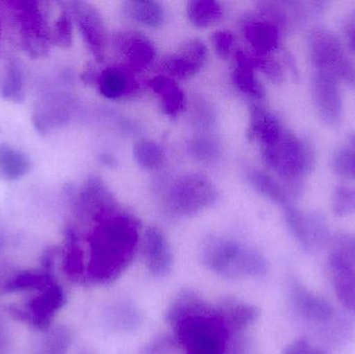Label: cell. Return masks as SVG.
Here are the masks:
<instances>
[{
  "mask_svg": "<svg viewBox=\"0 0 355 354\" xmlns=\"http://www.w3.org/2000/svg\"><path fill=\"white\" fill-rule=\"evenodd\" d=\"M97 222L89 241V278L96 284H110L135 260L141 243L139 224L118 210Z\"/></svg>",
  "mask_w": 355,
  "mask_h": 354,
  "instance_id": "cell-1",
  "label": "cell"
},
{
  "mask_svg": "<svg viewBox=\"0 0 355 354\" xmlns=\"http://www.w3.org/2000/svg\"><path fill=\"white\" fill-rule=\"evenodd\" d=\"M261 149L265 163L277 172L290 199L300 197L304 193V178L314 168L312 148L286 129L279 141Z\"/></svg>",
  "mask_w": 355,
  "mask_h": 354,
  "instance_id": "cell-2",
  "label": "cell"
},
{
  "mask_svg": "<svg viewBox=\"0 0 355 354\" xmlns=\"http://www.w3.org/2000/svg\"><path fill=\"white\" fill-rule=\"evenodd\" d=\"M205 265L225 278H260L268 272L266 258L254 249L223 237H212L202 251Z\"/></svg>",
  "mask_w": 355,
  "mask_h": 354,
  "instance_id": "cell-3",
  "label": "cell"
},
{
  "mask_svg": "<svg viewBox=\"0 0 355 354\" xmlns=\"http://www.w3.org/2000/svg\"><path fill=\"white\" fill-rule=\"evenodd\" d=\"M174 330L184 354H227L229 351L232 334L213 310L181 322Z\"/></svg>",
  "mask_w": 355,
  "mask_h": 354,
  "instance_id": "cell-4",
  "label": "cell"
},
{
  "mask_svg": "<svg viewBox=\"0 0 355 354\" xmlns=\"http://www.w3.org/2000/svg\"><path fill=\"white\" fill-rule=\"evenodd\" d=\"M218 199L213 183L202 175L188 174L180 177L166 195V209L180 218L193 216L212 206Z\"/></svg>",
  "mask_w": 355,
  "mask_h": 354,
  "instance_id": "cell-5",
  "label": "cell"
},
{
  "mask_svg": "<svg viewBox=\"0 0 355 354\" xmlns=\"http://www.w3.org/2000/svg\"><path fill=\"white\" fill-rule=\"evenodd\" d=\"M311 60L318 72L329 73L339 81L355 85V66L331 31L317 28L309 37Z\"/></svg>",
  "mask_w": 355,
  "mask_h": 354,
  "instance_id": "cell-6",
  "label": "cell"
},
{
  "mask_svg": "<svg viewBox=\"0 0 355 354\" xmlns=\"http://www.w3.org/2000/svg\"><path fill=\"white\" fill-rule=\"evenodd\" d=\"M284 215L290 233L304 251L317 253L329 245L331 234L323 214L316 211L304 213L289 204L284 207Z\"/></svg>",
  "mask_w": 355,
  "mask_h": 354,
  "instance_id": "cell-7",
  "label": "cell"
},
{
  "mask_svg": "<svg viewBox=\"0 0 355 354\" xmlns=\"http://www.w3.org/2000/svg\"><path fill=\"white\" fill-rule=\"evenodd\" d=\"M311 87L313 101L319 118L327 126H340L344 116L340 81L329 73L316 71Z\"/></svg>",
  "mask_w": 355,
  "mask_h": 354,
  "instance_id": "cell-8",
  "label": "cell"
},
{
  "mask_svg": "<svg viewBox=\"0 0 355 354\" xmlns=\"http://www.w3.org/2000/svg\"><path fill=\"white\" fill-rule=\"evenodd\" d=\"M144 258L152 276L162 278L168 276L174 267V253L164 233L156 227H150L144 233Z\"/></svg>",
  "mask_w": 355,
  "mask_h": 354,
  "instance_id": "cell-9",
  "label": "cell"
},
{
  "mask_svg": "<svg viewBox=\"0 0 355 354\" xmlns=\"http://www.w3.org/2000/svg\"><path fill=\"white\" fill-rule=\"evenodd\" d=\"M208 60V49L200 39L188 41L183 47L168 56L164 68L171 78L187 79L194 76Z\"/></svg>",
  "mask_w": 355,
  "mask_h": 354,
  "instance_id": "cell-10",
  "label": "cell"
},
{
  "mask_svg": "<svg viewBox=\"0 0 355 354\" xmlns=\"http://www.w3.org/2000/svg\"><path fill=\"white\" fill-rule=\"evenodd\" d=\"M215 316L231 334H242L260 317V309L235 297H225L214 310Z\"/></svg>",
  "mask_w": 355,
  "mask_h": 354,
  "instance_id": "cell-11",
  "label": "cell"
},
{
  "mask_svg": "<svg viewBox=\"0 0 355 354\" xmlns=\"http://www.w3.org/2000/svg\"><path fill=\"white\" fill-rule=\"evenodd\" d=\"M114 44L133 70H145L155 60L156 49L153 43L141 33L135 31L118 33Z\"/></svg>",
  "mask_w": 355,
  "mask_h": 354,
  "instance_id": "cell-12",
  "label": "cell"
},
{
  "mask_svg": "<svg viewBox=\"0 0 355 354\" xmlns=\"http://www.w3.org/2000/svg\"><path fill=\"white\" fill-rule=\"evenodd\" d=\"M289 297L295 311L304 319L322 322L333 317L334 309L331 303L297 281L290 283Z\"/></svg>",
  "mask_w": 355,
  "mask_h": 354,
  "instance_id": "cell-13",
  "label": "cell"
},
{
  "mask_svg": "<svg viewBox=\"0 0 355 354\" xmlns=\"http://www.w3.org/2000/svg\"><path fill=\"white\" fill-rule=\"evenodd\" d=\"M74 12L79 28L92 53L98 60H103L106 35L99 12L85 3H77Z\"/></svg>",
  "mask_w": 355,
  "mask_h": 354,
  "instance_id": "cell-14",
  "label": "cell"
},
{
  "mask_svg": "<svg viewBox=\"0 0 355 354\" xmlns=\"http://www.w3.org/2000/svg\"><path fill=\"white\" fill-rule=\"evenodd\" d=\"M244 35L259 56L270 55L281 43V28L262 17L246 23Z\"/></svg>",
  "mask_w": 355,
  "mask_h": 354,
  "instance_id": "cell-15",
  "label": "cell"
},
{
  "mask_svg": "<svg viewBox=\"0 0 355 354\" xmlns=\"http://www.w3.org/2000/svg\"><path fill=\"white\" fill-rule=\"evenodd\" d=\"M212 311L204 299L191 289L180 291L168 305L166 312V321L173 328L181 322L196 316Z\"/></svg>",
  "mask_w": 355,
  "mask_h": 354,
  "instance_id": "cell-16",
  "label": "cell"
},
{
  "mask_svg": "<svg viewBox=\"0 0 355 354\" xmlns=\"http://www.w3.org/2000/svg\"><path fill=\"white\" fill-rule=\"evenodd\" d=\"M137 82L130 69L108 67L98 77V87L104 97L118 100L137 89Z\"/></svg>",
  "mask_w": 355,
  "mask_h": 354,
  "instance_id": "cell-17",
  "label": "cell"
},
{
  "mask_svg": "<svg viewBox=\"0 0 355 354\" xmlns=\"http://www.w3.org/2000/svg\"><path fill=\"white\" fill-rule=\"evenodd\" d=\"M143 313L135 303L119 301L108 306L104 313V321L108 330L116 333H130L143 324Z\"/></svg>",
  "mask_w": 355,
  "mask_h": 354,
  "instance_id": "cell-18",
  "label": "cell"
},
{
  "mask_svg": "<svg viewBox=\"0 0 355 354\" xmlns=\"http://www.w3.org/2000/svg\"><path fill=\"white\" fill-rule=\"evenodd\" d=\"M327 247L331 270H344L355 274L354 233H341L331 236Z\"/></svg>",
  "mask_w": 355,
  "mask_h": 354,
  "instance_id": "cell-19",
  "label": "cell"
},
{
  "mask_svg": "<svg viewBox=\"0 0 355 354\" xmlns=\"http://www.w3.org/2000/svg\"><path fill=\"white\" fill-rule=\"evenodd\" d=\"M236 60L237 66L232 75L234 85L241 93L252 99H263L265 96L264 87L254 74L256 68L252 56H248L243 52L239 51L236 55Z\"/></svg>",
  "mask_w": 355,
  "mask_h": 354,
  "instance_id": "cell-20",
  "label": "cell"
},
{
  "mask_svg": "<svg viewBox=\"0 0 355 354\" xmlns=\"http://www.w3.org/2000/svg\"><path fill=\"white\" fill-rule=\"evenodd\" d=\"M153 91L159 96L162 107L168 116H176L183 112L186 98L174 79L168 76H157L150 82Z\"/></svg>",
  "mask_w": 355,
  "mask_h": 354,
  "instance_id": "cell-21",
  "label": "cell"
},
{
  "mask_svg": "<svg viewBox=\"0 0 355 354\" xmlns=\"http://www.w3.org/2000/svg\"><path fill=\"white\" fill-rule=\"evenodd\" d=\"M123 10L131 20L147 27H158L164 22L166 10L156 1H126Z\"/></svg>",
  "mask_w": 355,
  "mask_h": 354,
  "instance_id": "cell-22",
  "label": "cell"
},
{
  "mask_svg": "<svg viewBox=\"0 0 355 354\" xmlns=\"http://www.w3.org/2000/svg\"><path fill=\"white\" fill-rule=\"evenodd\" d=\"M250 184L259 193L270 200L273 203L285 206L291 204V199L281 182L275 180L270 175L260 170H252L248 174Z\"/></svg>",
  "mask_w": 355,
  "mask_h": 354,
  "instance_id": "cell-23",
  "label": "cell"
},
{
  "mask_svg": "<svg viewBox=\"0 0 355 354\" xmlns=\"http://www.w3.org/2000/svg\"><path fill=\"white\" fill-rule=\"evenodd\" d=\"M187 15L194 26L206 28L223 18V8L213 0H193L188 2Z\"/></svg>",
  "mask_w": 355,
  "mask_h": 354,
  "instance_id": "cell-24",
  "label": "cell"
},
{
  "mask_svg": "<svg viewBox=\"0 0 355 354\" xmlns=\"http://www.w3.org/2000/svg\"><path fill=\"white\" fill-rule=\"evenodd\" d=\"M133 155L139 166L148 170H155L162 168L166 160L164 148L153 141H137L133 147Z\"/></svg>",
  "mask_w": 355,
  "mask_h": 354,
  "instance_id": "cell-25",
  "label": "cell"
},
{
  "mask_svg": "<svg viewBox=\"0 0 355 354\" xmlns=\"http://www.w3.org/2000/svg\"><path fill=\"white\" fill-rule=\"evenodd\" d=\"M334 286L340 303L355 313V274L344 270H331Z\"/></svg>",
  "mask_w": 355,
  "mask_h": 354,
  "instance_id": "cell-26",
  "label": "cell"
},
{
  "mask_svg": "<svg viewBox=\"0 0 355 354\" xmlns=\"http://www.w3.org/2000/svg\"><path fill=\"white\" fill-rule=\"evenodd\" d=\"M331 210L338 218L355 213V186L338 185L331 195Z\"/></svg>",
  "mask_w": 355,
  "mask_h": 354,
  "instance_id": "cell-27",
  "label": "cell"
},
{
  "mask_svg": "<svg viewBox=\"0 0 355 354\" xmlns=\"http://www.w3.org/2000/svg\"><path fill=\"white\" fill-rule=\"evenodd\" d=\"M331 168L342 178L355 180V149L345 145L338 149L331 157Z\"/></svg>",
  "mask_w": 355,
  "mask_h": 354,
  "instance_id": "cell-28",
  "label": "cell"
},
{
  "mask_svg": "<svg viewBox=\"0 0 355 354\" xmlns=\"http://www.w3.org/2000/svg\"><path fill=\"white\" fill-rule=\"evenodd\" d=\"M179 348L175 337L162 334L141 346L137 354H177Z\"/></svg>",
  "mask_w": 355,
  "mask_h": 354,
  "instance_id": "cell-29",
  "label": "cell"
},
{
  "mask_svg": "<svg viewBox=\"0 0 355 354\" xmlns=\"http://www.w3.org/2000/svg\"><path fill=\"white\" fill-rule=\"evenodd\" d=\"M190 152L194 157L204 161H211L216 159L219 155V148L216 141L209 137H200L191 141L189 147Z\"/></svg>",
  "mask_w": 355,
  "mask_h": 354,
  "instance_id": "cell-30",
  "label": "cell"
},
{
  "mask_svg": "<svg viewBox=\"0 0 355 354\" xmlns=\"http://www.w3.org/2000/svg\"><path fill=\"white\" fill-rule=\"evenodd\" d=\"M254 68L264 73L273 83H281L284 79L283 68L281 64L269 56H252Z\"/></svg>",
  "mask_w": 355,
  "mask_h": 354,
  "instance_id": "cell-31",
  "label": "cell"
},
{
  "mask_svg": "<svg viewBox=\"0 0 355 354\" xmlns=\"http://www.w3.org/2000/svg\"><path fill=\"white\" fill-rule=\"evenodd\" d=\"M212 43L217 55L223 60H227L235 50V35L231 31L219 30L213 35Z\"/></svg>",
  "mask_w": 355,
  "mask_h": 354,
  "instance_id": "cell-32",
  "label": "cell"
},
{
  "mask_svg": "<svg viewBox=\"0 0 355 354\" xmlns=\"http://www.w3.org/2000/svg\"><path fill=\"white\" fill-rule=\"evenodd\" d=\"M227 354H254L252 341L243 334H232Z\"/></svg>",
  "mask_w": 355,
  "mask_h": 354,
  "instance_id": "cell-33",
  "label": "cell"
},
{
  "mask_svg": "<svg viewBox=\"0 0 355 354\" xmlns=\"http://www.w3.org/2000/svg\"><path fill=\"white\" fill-rule=\"evenodd\" d=\"M313 348L306 339H298L288 345L283 354H313Z\"/></svg>",
  "mask_w": 355,
  "mask_h": 354,
  "instance_id": "cell-34",
  "label": "cell"
},
{
  "mask_svg": "<svg viewBox=\"0 0 355 354\" xmlns=\"http://www.w3.org/2000/svg\"><path fill=\"white\" fill-rule=\"evenodd\" d=\"M347 39L350 49L355 52V24L349 27V30L347 33Z\"/></svg>",
  "mask_w": 355,
  "mask_h": 354,
  "instance_id": "cell-35",
  "label": "cell"
},
{
  "mask_svg": "<svg viewBox=\"0 0 355 354\" xmlns=\"http://www.w3.org/2000/svg\"><path fill=\"white\" fill-rule=\"evenodd\" d=\"M313 354H329L325 353V351H321V349L314 348L313 351Z\"/></svg>",
  "mask_w": 355,
  "mask_h": 354,
  "instance_id": "cell-36",
  "label": "cell"
}]
</instances>
